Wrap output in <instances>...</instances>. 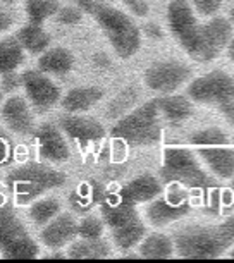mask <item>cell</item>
<instances>
[{"label": "cell", "instance_id": "obj_43", "mask_svg": "<svg viewBox=\"0 0 234 263\" xmlns=\"http://www.w3.org/2000/svg\"><path fill=\"white\" fill-rule=\"evenodd\" d=\"M232 190H234V182H232Z\"/></svg>", "mask_w": 234, "mask_h": 263}, {"label": "cell", "instance_id": "obj_38", "mask_svg": "<svg viewBox=\"0 0 234 263\" xmlns=\"http://www.w3.org/2000/svg\"><path fill=\"white\" fill-rule=\"evenodd\" d=\"M227 55H229V59H231V62L234 64V40H231L229 45H227Z\"/></svg>", "mask_w": 234, "mask_h": 263}, {"label": "cell", "instance_id": "obj_5", "mask_svg": "<svg viewBox=\"0 0 234 263\" xmlns=\"http://www.w3.org/2000/svg\"><path fill=\"white\" fill-rule=\"evenodd\" d=\"M64 182L66 174L42 163L14 168L7 176V186L17 205H31L47 191L61 187Z\"/></svg>", "mask_w": 234, "mask_h": 263}, {"label": "cell", "instance_id": "obj_15", "mask_svg": "<svg viewBox=\"0 0 234 263\" xmlns=\"http://www.w3.org/2000/svg\"><path fill=\"white\" fill-rule=\"evenodd\" d=\"M78 222L71 213H59L40 232L42 242L48 250H61L76 239Z\"/></svg>", "mask_w": 234, "mask_h": 263}, {"label": "cell", "instance_id": "obj_33", "mask_svg": "<svg viewBox=\"0 0 234 263\" xmlns=\"http://www.w3.org/2000/svg\"><path fill=\"white\" fill-rule=\"evenodd\" d=\"M121 2L139 17H145L150 12V0H121Z\"/></svg>", "mask_w": 234, "mask_h": 263}, {"label": "cell", "instance_id": "obj_32", "mask_svg": "<svg viewBox=\"0 0 234 263\" xmlns=\"http://www.w3.org/2000/svg\"><path fill=\"white\" fill-rule=\"evenodd\" d=\"M217 107H219V110L222 112L224 119H226L231 126H234V83H232L231 90H229V93H227V97L224 98Z\"/></svg>", "mask_w": 234, "mask_h": 263}, {"label": "cell", "instance_id": "obj_30", "mask_svg": "<svg viewBox=\"0 0 234 263\" xmlns=\"http://www.w3.org/2000/svg\"><path fill=\"white\" fill-rule=\"evenodd\" d=\"M83 11L79 7H62L56 14V21L64 26H76L83 21Z\"/></svg>", "mask_w": 234, "mask_h": 263}, {"label": "cell", "instance_id": "obj_44", "mask_svg": "<svg viewBox=\"0 0 234 263\" xmlns=\"http://www.w3.org/2000/svg\"><path fill=\"white\" fill-rule=\"evenodd\" d=\"M232 143H234V141H232Z\"/></svg>", "mask_w": 234, "mask_h": 263}, {"label": "cell", "instance_id": "obj_17", "mask_svg": "<svg viewBox=\"0 0 234 263\" xmlns=\"http://www.w3.org/2000/svg\"><path fill=\"white\" fill-rule=\"evenodd\" d=\"M37 145L40 157L50 163H62L71 155L62 131L52 124H45L37 131Z\"/></svg>", "mask_w": 234, "mask_h": 263}, {"label": "cell", "instance_id": "obj_19", "mask_svg": "<svg viewBox=\"0 0 234 263\" xmlns=\"http://www.w3.org/2000/svg\"><path fill=\"white\" fill-rule=\"evenodd\" d=\"M162 119L171 126L184 122L193 116V103L188 97L181 95H164L155 98Z\"/></svg>", "mask_w": 234, "mask_h": 263}, {"label": "cell", "instance_id": "obj_35", "mask_svg": "<svg viewBox=\"0 0 234 263\" xmlns=\"http://www.w3.org/2000/svg\"><path fill=\"white\" fill-rule=\"evenodd\" d=\"M19 86H21V78H19L16 72L4 74V79H2V88H4V91L12 93V91H16Z\"/></svg>", "mask_w": 234, "mask_h": 263}, {"label": "cell", "instance_id": "obj_25", "mask_svg": "<svg viewBox=\"0 0 234 263\" xmlns=\"http://www.w3.org/2000/svg\"><path fill=\"white\" fill-rule=\"evenodd\" d=\"M17 40L29 53H43L50 45V36L40 24L29 23L17 31Z\"/></svg>", "mask_w": 234, "mask_h": 263}, {"label": "cell", "instance_id": "obj_2", "mask_svg": "<svg viewBox=\"0 0 234 263\" xmlns=\"http://www.w3.org/2000/svg\"><path fill=\"white\" fill-rule=\"evenodd\" d=\"M83 12L89 14L107 36L114 52L121 59H131L141 47V33L126 12L102 0H74Z\"/></svg>", "mask_w": 234, "mask_h": 263}, {"label": "cell", "instance_id": "obj_6", "mask_svg": "<svg viewBox=\"0 0 234 263\" xmlns=\"http://www.w3.org/2000/svg\"><path fill=\"white\" fill-rule=\"evenodd\" d=\"M190 143L195 148L198 158L213 176L221 179L234 177V148L229 143L226 133L219 127H207L193 133Z\"/></svg>", "mask_w": 234, "mask_h": 263}, {"label": "cell", "instance_id": "obj_1", "mask_svg": "<svg viewBox=\"0 0 234 263\" xmlns=\"http://www.w3.org/2000/svg\"><path fill=\"white\" fill-rule=\"evenodd\" d=\"M167 26L174 40L196 62L213 61L232 40V24L224 17H213L198 24L193 9L184 0L167 7Z\"/></svg>", "mask_w": 234, "mask_h": 263}, {"label": "cell", "instance_id": "obj_21", "mask_svg": "<svg viewBox=\"0 0 234 263\" xmlns=\"http://www.w3.org/2000/svg\"><path fill=\"white\" fill-rule=\"evenodd\" d=\"M74 66V55L71 50L64 47L48 48L42 53L38 59V69L45 74H53V76H61L73 69Z\"/></svg>", "mask_w": 234, "mask_h": 263}, {"label": "cell", "instance_id": "obj_10", "mask_svg": "<svg viewBox=\"0 0 234 263\" xmlns=\"http://www.w3.org/2000/svg\"><path fill=\"white\" fill-rule=\"evenodd\" d=\"M191 210L190 198L188 193L179 187V184L171 186L167 196L158 198V200H152L150 205L147 206L145 215L147 220L155 227L169 226L172 222L179 220L181 217L188 215Z\"/></svg>", "mask_w": 234, "mask_h": 263}, {"label": "cell", "instance_id": "obj_34", "mask_svg": "<svg viewBox=\"0 0 234 263\" xmlns=\"http://www.w3.org/2000/svg\"><path fill=\"white\" fill-rule=\"evenodd\" d=\"M11 155H12L11 140H9V136L6 135V131L0 127V165H4V163H7L11 160Z\"/></svg>", "mask_w": 234, "mask_h": 263}, {"label": "cell", "instance_id": "obj_4", "mask_svg": "<svg viewBox=\"0 0 234 263\" xmlns=\"http://www.w3.org/2000/svg\"><path fill=\"white\" fill-rule=\"evenodd\" d=\"M162 116L155 98L145 105L133 108L114 124L112 136L128 143L129 146H148L160 141Z\"/></svg>", "mask_w": 234, "mask_h": 263}, {"label": "cell", "instance_id": "obj_36", "mask_svg": "<svg viewBox=\"0 0 234 263\" xmlns=\"http://www.w3.org/2000/svg\"><path fill=\"white\" fill-rule=\"evenodd\" d=\"M14 23H16V17L9 11H6V9H0V34L6 33L7 29H11Z\"/></svg>", "mask_w": 234, "mask_h": 263}, {"label": "cell", "instance_id": "obj_26", "mask_svg": "<svg viewBox=\"0 0 234 263\" xmlns=\"http://www.w3.org/2000/svg\"><path fill=\"white\" fill-rule=\"evenodd\" d=\"M139 98V90L136 86H128L114 98V100L107 105V114L105 116L109 119H121L126 116L128 112H131L134 105L138 103Z\"/></svg>", "mask_w": 234, "mask_h": 263}, {"label": "cell", "instance_id": "obj_22", "mask_svg": "<svg viewBox=\"0 0 234 263\" xmlns=\"http://www.w3.org/2000/svg\"><path fill=\"white\" fill-rule=\"evenodd\" d=\"M66 256L74 258V260H84V258H107L111 256V246L102 237L98 239H79L73 241L67 246Z\"/></svg>", "mask_w": 234, "mask_h": 263}, {"label": "cell", "instance_id": "obj_40", "mask_svg": "<svg viewBox=\"0 0 234 263\" xmlns=\"http://www.w3.org/2000/svg\"><path fill=\"white\" fill-rule=\"evenodd\" d=\"M2 100H4V93L0 91V103H2Z\"/></svg>", "mask_w": 234, "mask_h": 263}, {"label": "cell", "instance_id": "obj_28", "mask_svg": "<svg viewBox=\"0 0 234 263\" xmlns=\"http://www.w3.org/2000/svg\"><path fill=\"white\" fill-rule=\"evenodd\" d=\"M59 0H26L24 4V12L29 23L42 24L47 21L48 17L56 16L59 11Z\"/></svg>", "mask_w": 234, "mask_h": 263}, {"label": "cell", "instance_id": "obj_42", "mask_svg": "<svg viewBox=\"0 0 234 263\" xmlns=\"http://www.w3.org/2000/svg\"><path fill=\"white\" fill-rule=\"evenodd\" d=\"M231 256H234V250H232V251H231Z\"/></svg>", "mask_w": 234, "mask_h": 263}, {"label": "cell", "instance_id": "obj_8", "mask_svg": "<svg viewBox=\"0 0 234 263\" xmlns=\"http://www.w3.org/2000/svg\"><path fill=\"white\" fill-rule=\"evenodd\" d=\"M103 222L112 232V242L119 250H129L138 246L139 241L145 237L147 227L139 218L133 203L119 200L117 203H103L102 205Z\"/></svg>", "mask_w": 234, "mask_h": 263}, {"label": "cell", "instance_id": "obj_18", "mask_svg": "<svg viewBox=\"0 0 234 263\" xmlns=\"http://www.w3.org/2000/svg\"><path fill=\"white\" fill-rule=\"evenodd\" d=\"M162 193V184L157 177L150 176V174H143L138 176L136 179L128 182L121 190V198L133 205L136 203H150L152 200Z\"/></svg>", "mask_w": 234, "mask_h": 263}, {"label": "cell", "instance_id": "obj_3", "mask_svg": "<svg viewBox=\"0 0 234 263\" xmlns=\"http://www.w3.org/2000/svg\"><path fill=\"white\" fill-rule=\"evenodd\" d=\"M181 258H217L234 245V217L217 226H188L172 236Z\"/></svg>", "mask_w": 234, "mask_h": 263}, {"label": "cell", "instance_id": "obj_11", "mask_svg": "<svg viewBox=\"0 0 234 263\" xmlns=\"http://www.w3.org/2000/svg\"><path fill=\"white\" fill-rule=\"evenodd\" d=\"M191 67L177 61H162L152 64L145 71V84L152 91L171 95L191 78Z\"/></svg>", "mask_w": 234, "mask_h": 263}, {"label": "cell", "instance_id": "obj_16", "mask_svg": "<svg viewBox=\"0 0 234 263\" xmlns=\"http://www.w3.org/2000/svg\"><path fill=\"white\" fill-rule=\"evenodd\" d=\"M61 129L66 136L78 145L86 146L89 143H98L105 136V127L97 119L84 116H67L61 119Z\"/></svg>", "mask_w": 234, "mask_h": 263}, {"label": "cell", "instance_id": "obj_9", "mask_svg": "<svg viewBox=\"0 0 234 263\" xmlns=\"http://www.w3.org/2000/svg\"><path fill=\"white\" fill-rule=\"evenodd\" d=\"M38 246L12 210H0V255L4 258H37Z\"/></svg>", "mask_w": 234, "mask_h": 263}, {"label": "cell", "instance_id": "obj_29", "mask_svg": "<svg viewBox=\"0 0 234 263\" xmlns=\"http://www.w3.org/2000/svg\"><path fill=\"white\" fill-rule=\"evenodd\" d=\"M103 234V224L97 217H86L78 224V236L83 239H98Z\"/></svg>", "mask_w": 234, "mask_h": 263}, {"label": "cell", "instance_id": "obj_41", "mask_svg": "<svg viewBox=\"0 0 234 263\" xmlns=\"http://www.w3.org/2000/svg\"><path fill=\"white\" fill-rule=\"evenodd\" d=\"M7 4H14V2H17V0H6Z\"/></svg>", "mask_w": 234, "mask_h": 263}, {"label": "cell", "instance_id": "obj_7", "mask_svg": "<svg viewBox=\"0 0 234 263\" xmlns=\"http://www.w3.org/2000/svg\"><path fill=\"white\" fill-rule=\"evenodd\" d=\"M160 176L166 182L191 190H203L205 193L215 187V182L200 167L195 153L183 146H169L164 152Z\"/></svg>", "mask_w": 234, "mask_h": 263}, {"label": "cell", "instance_id": "obj_24", "mask_svg": "<svg viewBox=\"0 0 234 263\" xmlns=\"http://www.w3.org/2000/svg\"><path fill=\"white\" fill-rule=\"evenodd\" d=\"M24 62V48L17 36H6L0 40V74L16 72Z\"/></svg>", "mask_w": 234, "mask_h": 263}, {"label": "cell", "instance_id": "obj_23", "mask_svg": "<svg viewBox=\"0 0 234 263\" xmlns=\"http://www.w3.org/2000/svg\"><path fill=\"white\" fill-rule=\"evenodd\" d=\"M174 253L176 250L172 237L158 232L145 236L138 245V255L141 258H171Z\"/></svg>", "mask_w": 234, "mask_h": 263}, {"label": "cell", "instance_id": "obj_37", "mask_svg": "<svg viewBox=\"0 0 234 263\" xmlns=\"http://www.w3.org/2000/svg\"><path fill=\"white\" fill-rule=\"evenodd\" d=\"M145 34L148 38H152V40H162L164 38V31H162V28L158 26L157 23H147L145 24Z\"/></svg>", "mask_w": 234, "mask_h": 263}, {"label": "cell", "instance_id": "obj_27", "mask_svg": "<svg viewBox=\"0 0 234 263\" xmlns=\"http://www.w3.org/2000/svg\"><path fill=\"white\" fill-rule=\"evenodd\" d=\"M28 213L33 224L45 226L61 213V201L57 198H38L31 203Z\"/></svg>", "mask_w": 234, "mask_h": 263}, {"label": "cell", "instance_id": "obj_20", "mask_svg": "<svg viewBox=\"0 0 234 263\" xmlns=\"http://www.w3.org/2000/svg\"><path fill=\"white\" fill-rule=\"evenodd\" d=\"M103 98V91L97 86H79L69 90L62 98V108L69 114H83L95 107Z\"/></svg>", "mask_w": 234, "mask_h": 263}, {"label": "cell", "instance_id": "obj_39", "mask_svg": "<svg viewBox=\"0 0 234 263\" xmlns=\"http://www.w3.org/2000/svg\"><path fill=\"white\" fill-rule=\"evenodd\" d=\"M229 19H231V23L234 24V7L231 9V11H229Z\"/></svg>", "mask_w": 234, "mask_h": 263}, {"label": "cell", "instance_id": "obj_31", "mask_svg": "<svg viewBox=\"0 0 234 263\" xmlns=\"http://www.w3.org/2000/svg\"><path fill=\"white\" fill-rule=\"evenodd\" d=\"M221 6H222L221 0H193L195 11L203 17L215 16V12L221 9Z\"/></svg>", "mask_w": 234, "mask_h": 263}, {"label": "cell", "instance_id": "obj_13", "mask_svg": "<svg viewBox=\"0 0 234 263\" xmlns=\"http://www.w3.org/2000/svg\"><path fill=\"white\" fill-rule=\"evenodd\" d=\"M234 79L222 71L208 72L205 76L193 79L188 86V98L196 103H208V105H219L227 97Z\"/></svg>", "mask_w": 234, "mask_h": 263}, {"label": "cell", "instance_id": "obj_12", "mask_svg": "<svg viewBox=\"0 0 234 263\" xmlns=\"http://www.w3.org/2000/svg\"><path fill=\"white\" fill-rule=\"evenodd\" d=\"M21 84L28 102L37 112H48L52 107L57 105L61 100V90L50 78L45 76V72L26 71L21 76Z\"/></svg>", "mask_w": 234, "mask_h": 263}, {"label": "cell", "instance_id": "obj_14", "mask_svg": "<svg viewBox=\"0 0 234 263\" xmlns=\"http://www.w3.org/2000/svg\"><path fill=\"white\" fill-rule=\"evenodd\" d=\"M0 117L2 122L9 131L14 133L17 136H28L33 133L34 127V119L29 103L26 98L12 95L2 103L0 108Z\"/></svg>", "mask_w": 234, "mask_h": 263}]
</instances>
